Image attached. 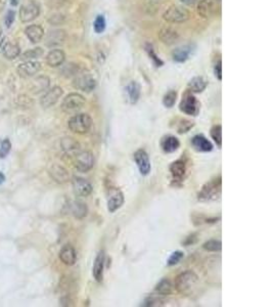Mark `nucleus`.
Listing matches in <instances>:
<instances>
[{"label": "nucleus", "instance_id": "obj_15", "mask_svg": "<svg viewBox=\"0 0 273 307\" xmlns=\"http://www.w3.org/2000/svg\"><path fill=\"white\" fill-rule=\"evenodd\" d=\"M170 172L172 175V178L174 182H181L184 180L188 168H186V163L184 160H177L173 162L170 167Z\"/></svg>", "mask_w": 273, "mask_h": 307}, {"label": "nucleus", "instance_id": "obj_18", "mask_svg": "<svg viewBox=\"0 0 273 307\" xmlns=\"http://www.w3.org/2000/svg\"><path fill=\"white\" fill-rule=\"evenodd\" d=\"M60 259L64 264L68 266H74L77 260V253L74 247L71 245H64L60 251Z\"/></svg>", "mask_w": 273, "mask_h": 307}, {"label": "nucleus", "instance_id": "obj_6", "mask_svg": "<svg viewBox=\"0 0 273 307\" xmlns=\"http://www.w3.org/2000/svg\"><path fill=\"white\" fill-rule=\"evenodd\" d=\"M179 108L182 113H184L190 116H198L200 112V102L188 90L184 96L179 104Z\"/></svg>", "mask_w": 273, "mask_h": 307}, {"label": "nucleus", "instance_id": "obj_21", "mask_svg": "<svg viewBox=\"0 0 273 307\" xmlns=\"http://www.w3.org/2000/svg\"><path fill=\"white\" fill-rule=\"evenodd\" d=\"M158 37L163 43H165V44L171 46V44H174V43L178 40L179 34L174 29L166 27V28H162L160 31H158Z\"/></svg>", "mask_w": 273, "mask_h": 307}, {"label": "nucleus", "instance_id": "obj_41", "mask_svg": "<svg viewBox=\"0 0 273 307\" xmlns=\"http://www.w3.org/2000/svg\"><path fill=\"white\" fill-rule=\"evenodd\" d=\"M42 54H43V50L41 48H34V50H30L26 52L25 54H22L20 58L25 60H31L40 58Z\"/></svg>", "mask_w": 273, "mask_h": 307}, {"label": "nucleus", "instance_id": "obj_4", "mask_svg": "<svg viewBox=\"0 0 273 307\" xmlns=\"http://www.w3.org/2000/svg\"><path fill=\"white\" fill-rule=\"evenodd\" d=\"M85 102V98L80 94H70L64 98L62 110L66 114H74L84 106Z\"/></svg>", "mask_w": 273, "mask_h": 307}, {"label": "nucleus", "instance_id": "obj_28", "mask_svg": "<svg viewBox=\"0 0 273 307\" xmlns=\"http://www.w3.org/2000/svg\"><path fill=\"white\" fill-rule=\"evenodd\" d=\"M126 94L128 96V100L130 104H134L138 102L140 98V86L136 81H131L127 86H126Z\"/></svg>", "mask_w": 273, "mask_h": 307}, {"label": "nucleus", "instance_id": "obj_39", "mask_svg": "<svg viewBox=\"0 0 273 307\" xmlns=\"http://www.w3.org/2000/svg\"><path fill=\"white\" fill-rule=\"evenodd\" d=\"M106 18L102 14H98L94 22V29L96 31V33H102L106 29Z\"/></svg>", "mask_w": 273, "mask_h": 307}, {"label": "nucleus", "instance_id": "obj_29", "mask_svg": "<svg viewBox=\"0 0 273 307\" xmlns=\"http://www.w3.org/2000/svg\"><path fill=\"white\" fill-rule=\"evenodd\" d=\"M25 33L32 43H38L44 36V30L39 25H31L26 28Z\"/></svg>", "mask_w": 273, "mask_h": 307}, {"label": "nucleus", "instance_id": "obj_24", "mask_svg": "<svg viewBox=\"0 0 273 307\" xmlns=\"http://www.w3.org/2000/svg\"><path fill=\"white\" fill-rule=\"evenodd\" d=\"M161 146H162V150L167 152V154H171V152H176L179 146H180V142L179 140L174 136H171V134H168V136H165L162 140H161Z\"/></svg>", "mask_w": 273, "mask_h": 307}, {"label": "nucleus", "instance_id": "obj_5", "mask_svg": "<svg viewBox=\"0 0 273 307\" xmlns=\"http://www.w3.org/2000/svg\"><path fill=\"white\" fill-rule=\"evenodd\" d=\"M163 18L168 23L180 24L184 23L190 18V12L179 6H171L163 14Z\"/></svg>", "mask_w": 273, "mask_h": 307}, {"label": "nucleus", "instance_id": "obj_9", "mask_svg": "<svg viewBox=\"0 0 273 307\" xmlns=\"http://www.w3.org/2000/svg\"><path fill=\"white\" fill-rule=\"evenodd\" d=\"M124 194L118 188H110L106 192V204L110 213L116 212L124 204Z\"/></svg>", "mask_w": 273, "mask_h": 307}, {"label": "nucleus", "instance_id": "obj_47", "mask_svg": "<svg viewBox=\"0 0 273 307\" xmlns=\"http://www.w3.org/2000/svg\"><path fill=\"white\" fill-rule=\"evenodd\" d=\"M196 242V234H192L190 236H188L186 238V240L184 242V244L186 245V246H190V245L194 244Z\"/></svg>", "mask_w": 273, "mask_h": 307}, {"label": "nucleus", "instance_id": "obj_16", "mask_svg": "<svg viewBox=\"0 0 273 307\" xmlns=\"http://www.w3.org/2000/svg\"><path fill=\"white\" fill-rule=\"evenodd\" d=\"M41 70V64L38 62L34 60H28L24 64H20V67L18 68V73L20 77L27 78V77H32L33 75L37 74Z\"/></svg>", "mask_w": 273, "mask_h": 307}, {"label": "nucleus", "instance_id": "obj_32", "mask_svg": "<svg viewBox=\"0 0 273 307\" xmlns=\"http://www.w3.org/2000/svg\"><path fill=\"white\" fill-rule=\"evenodd\" d=\"M154 290H156V293L158 295L168 296L172 293V290H173L172 282H170V280L164 278L156 284Z\"/></svg>", "mask_w": 273, "mask_h": 307}, {"label": "nucleus", "instance_id": "obj_30", "mask_svg": "<svg viewBox=\"0 0 273 307\" xmlns=\"http://www.w3.org/2000/svg\"><path fill=\"white\" fill-rule=\"evenodd\" d=\"M66 39V33L62 30H54L50 32L48 36V42L46 44L48 46H60L64 43Z\"/></svg>", "mask_w": 273, "mask_h": 307}, {"label": "nucleus", "instance_id": "obj_40", "mask_svg": "<svg viewBox=\"0 0 273 307\" xmlns=\"http://www.w3.org/2000/svg\"><path fill=\"white\" fill-rule=\"evenodd\" d=\"M177 100V92L175 90H169L163 98V104L166 108H172Z\"/></svg>", "mask_w": 273, "mask_h": 307}, {"label": "nucleus", "instance_id": "obj_44", "mask_svg": "<svg viewBox=\"0 0 273 307\" xmlns=\"http://www.w3.org/2000/svg\"><path fill=\"white\" fill-rule=\"evenodd\" d=\"M12 148V144L10 140H4L2 142V148H0V158H6L8 156V154L10 152Z\"/></svg>", "mask_w": 273, "mask_h": 307}, {"label": "nucleus", "instance_id": "obj_31", "mask_svg": "<svg viewBox=\"0 0 273 307\" xmlns=\"http://www.w3.org/2000/svg\"><path fill=\"white\" fill-rule=\"evenodd\" d=\"M190 52H192V46H180V48H177L176 50H173L172 58L177 62H184L188 58Z\"/></svg>", "mask_w": 273, "mask_h": 307}, {"label": "nucleus", "instance_id": "obj_10", "mask_svg": "<svg viewBox=\"0 0 273 307\" xmlns=\"http://www.w3.org/2000/svg\"><path fill=\"white\" fill-rule=\"evenodd\" d=\"M133 158L142 176H146V175H148L152 170V165H150V160L148 152L142 148L134 152Z\"/></svg>", "mask_w": 273, "mask_h": 307}, {"label": "nucleus", "instance_id": "obj_14", "mask_svg": "<svg viewBox=\"0 0 273 307\" xmlns=\"http://www.w3.org/2000/svg\"><path fill=\"white\" fill-rule=\"evenodd\" d=\"M72 184L74 192L78 196H88L94 190L92 184L82 178H74Z\"/></svg>", "mask_w": 273, "mask_h": 307}, {"label": "nucleus", "instance_id": "obj_34", "mask_svg": "<svg viewBox=\"0 0 273 307\" xmlns=\"http://www.w3.org/2000/svg\"><path fill=\"white\" fill-rule=\"evenodd\" d=\"M192 222L194 226H202L204 224H215L219 218L217 217H208L204 214H194L192 217Z\"/></svg>", "mask_w": 273, "mask_h": 307}, {"label": "nucleus", "instance_id": "obj_33", "mask_svg": "<svg viewBox=\"0 0 273 307\" xmlns=\"http://www.w3.org/2000/svg\"><path fill=\"white\" fill-rule=\"evenodd\" d=\"M50 79L48 77L45 76H41V77H38L35 81H34V84H33V90L34 94H39V92H42L44 90H46L48 87H50Z\"/></svg>", "mask_w": 273, "mask_h": 307}, {"label": "nucleus", "instance_id": "obj_35", "mask_svg": "<svg viewBox=\"0 0 273 307\" xmlns=\"http://www.w3.org/2000/svg\"><path fill=\"white\" fill-rule=\"evenodd\" d=\"M163 297L164 296L158 295L156 293L152 294V295H150L148 297L146 298V300H144L142 305L146 306V307H150V306H161L164 303Z\"/></svg>", "mask_w": 273, "mask_h": 307}, {"label": "nucleus", "instance_id": "obj_46", "mask_svg": "<svg viewBox=\"0 0 273 307\" xmlns=\"http://www.w3.org/2000/svg\"><path fill=\"white\" fill-rule=\"evenodd\" d=\"M215 76L218 78V80H222V62L221 60H219L216 64H215Z\"/></svg>", "mask_w": 273, "mask_h": 307}, {"label": "nucleus", "instance_id": "obj_12", "mask_svg": "<svg viewBox=\"0 0 273 307\" xmlns=\"http://www.w3.org/2000/svg\"><path fill=\"white\" fill-rule=\"evenodd\" d=\"M40 14V8L35 2H29L20 8V18L24 23L35 20Z\"/></svg>", "mask_w": 273, "mask_h": 307}, {"label": "nucleus", "instance_id": "obj_13", "mask_svg": "<svg viewBox=\"0 0 273 307\" xmlns=\"http://www.w3.org/2000/svg\"><path fill=\"white\" fill-rule=\"evenodd\" d=\"M64 94V90L62 87L60 86H54V88L50 90L46 94H45L41 100H40V104L44 108H48L52 106H54L58 100L62 98Z\"/></svg>", "mask_w": 273, "mask_h": 307}, {"label": "nucleus", "instance_id": "obj_37", "mask_svg": "<svg viewBox=\"0 0 273 307\" xmlns=\"http://www.w3.org/2000/svg\"><path fill=\"white\" fill-rule=\"evenodd\" d=\"M211 138L215 142V144L221 148L222 146V126L221 125H215L211 129Z\"/></svg>", "mask_w": 273, "mask_h": 307}, {"label": "nucleus", "instance_id": "obj_38", "mask_svg": "<svg viewBox=\"0 0 273 307\" xmlns=\"http://www.w3.org/2000/svg\"><path fill=\"white\" fill-rule=\"evenodd\" d=\"M202 248L209 252H218L222 248V243L219 240H209L206 243H204Z\"/></svg>", "mask_w": 273, "mask_h": 307}, {"label": "nucleus", "instance_id": "obj_22", "mask_svg": "<svg viewBox=\"0 0 273 307\" xmlns=\"http://www.w3.org/2000/svg\"><path fill=\"white\" fill-rule=\"evenodd\" d=\"M208 84L209 82L206 78L202 76H196L188 82V90L192 94H200L207 88Z\"/></svg>", "mask_w": 273, "mask_h": 307}, {"label": "nucleus", "instance_id": "obj_17", "mask_svg": "<svg viewBox=\"0 0 273 307\" xmlns=\"http://www.w3.org/2000/svg\"><path fill=\"white\" fill-rule=\"evenodd\" d=\"M104 261H106V254L104 250H100L94 260V264L92 268V274L94 280L98 282H102L104 280Z\"/></svg>", "mask_w": 273, "mask_h": 307}, {"label": "nucleus", "instance_id": "obj_23", "mask_svg": "<svg viewBox=\"0 0 273 307\" xmlns=\"http://www.w3.org/2000/svg\"><path fill=\"white\" fill-rule=\"evenodd\" d=\"M0 52H2V54L6 58L14 60V58H16L20 54V50L18 46L14 44V43L8 42V41H2V44H0Z\"/></svg>", "mask_w": 273, "mask_h": 307}, {"label": "nucleus", "instance_id": "obj_26", "mask_svg": "<svg viewBox=\"0 0 273 307\" xmlns=\"http://www.w3.org/2000/svg\"><path fill=\"white\" fill-rule=\"evenodd\" d=\"M64 60H66V54L62 50H54L48 54L46 62L50 67L56 68L62 66Z\"/></svg>", "mask_w": 273, "mask_h": 307}, {"label": "nucleus", "instance_id": "obj_20", "mask_svg": "<svg viewBox=\"0 0 273 307\" xmlns=\"http://www.w3.org/2000/svg\"><path fill=\"white\" fill-rule=\"evenodd\" d=\"M192 146H194V148L198 152H211L213 150V144L212 142L202 134H198L194 136L192 140Z\"/></svg>", "mask_w": 273, "mask_h": 307}, {"label": "nucleus", "instance_id": "obj_53", "mask_svg": "<svg viewBox=\"0 0 273 307\" xmlns=\"http://www.w3.org/2000/svg\"><path fill=\"white\" fill-rule=\"evenodd\" d=\"M217 2H220V0H217Z\"/></svg>", "mask_w": 273, "mask_h": 307}, {"label": "nucleus", "instance_id": "obj_8", "mask_svg": "<svg viewBox=\"0 0 273 307\" xmlns=\"http://www.w3.org/2000/svg\"><path fill=\"white\" fill-rule=\"evenodd\" d=\"M96 164L94 155L91 152H79L75 156L74 165L76 169L80 172H88L92 169Z\"/></svg>", "mask_w": 273, "mask_h": 307}, {"label": "nucleus", "instance_id": "obj_43", "mask_svg": "<svg viewBox=\"0 0 273 307\" xmlns=\"http://www.w3.org/2000/svg\"><path fill=\"white\" fill-rule=\"evenodd\" d=\"M184 257V252H181V251H175V252H173L171 255H170V257L168 258V260H167V266H176L177 263H179L180 261H181V259Z\"/></svg>", "mask_w": 273, "mask_h": 307}, {"label": "nucleus", "instance_id": "obj_51", "mask_svg": "<svg viewBox=\"0 0 273 307\" xmlns=\"http://www.w3.org/2000/svg\"><path fill=\"white\" fill-rule=\"evenodd\" d=\"M0 2H4V0H0ZM4 4H0V12H2V8H4Z\"/></svg>", "mask_w": 273, "mask_h": 307}, {"label": "nucleus", "instance_id": "obj_52", "mask_svg": "<svg viewBox=\"0 0 273 307\" xmlns=\"http://www.w3.org/2000/svg\"><path fill=\"white\" fill-rule=\"evenodd\" d=\"M0 36H2V29H0Z\"/></svg>", "mask_w": 273, "mask_h": 307}, {"label": "nucleus", "instance_id": "obj_49", "mask_svg": "<svg viewBox=\"0 0 273 307\" xmlns=\"http://www.w3.org/2000/svg\"><path fill=\"white\" fill-rule=\"evenodd\" d=\"M4 180H6V176L4 175V173L0 172V184H2Z\"/></svg>", "mask_w": 273, "mask_h": 307}, {"label": "nucleus", "instance_id": "obj_2", "mask_svg": "<svg viewBox=\"0 0 273 307\" xmlns=\"http://www.w3.org/2000/svg\"><path fill=\"white\" fill-rule=\"evenodd\" d=\"M94 125V121L88 114L80 113L76 114L68 122L69 129L74 134H88L91 127Z\"/></svg>", "mask_w": 273, "mask_h": 307}, {"label": "nucleus", "instance_id": "obj_42", "mask_svg": "<svg viewBox=\"0 0 273 307\" xmlns=\"http://www.w3.org/2000/svg\"><path fill=\"white\" fill-rule=\"evenodd\" d=\"M146 50L150 58H152V62L156 66V67H162L163 64H164L163 60L156 56V54L154 52V48H152V46L150 44H146Z\"/></svg>", "mask_w": 273, "mask_h": 307}, {"label": "nucleus", "instance_id": "obj_3", "mask_svg": "<svg viewBox=\"0 0 273 307\" xmlns=\"http://www.w3.org/2000/svg\"><path fill=\"white\" fill-rule=\"evenodd\" d=\"M222 180L221 176L210 180L209 182L204 184L198 194V199L200 201H212L218 199L221 194Z\"/></svg>", "mask_w": 273, "mask_h": 307}, {"label": "nucleus", "instance_id": "obj_27", "mask_svg": "<svg viewBox=\"0 0 273 307\" xmlns=\"http://www.w3.org/2000/svg\"><path fill=\"white\" fill-rule=\"evenodd\" d=\"M69 211L74 217H76L78 219H82V218L87 216L88 207L83 202L73 201V202H70V204H69Z\"/></svg>", "mask_w": 273, "mask_h": 307}, {"label": "nucleus", "instance_id": "obj_1", "mask_svg": "<svg viewBox=\"0 0 273 307\" xmlns=\"http://www.w3.org/2000/svg\"><path fill=\"white\" fill-rule=\"evenodd\" d=\"M198 284V276L192 270H186L178 274L174 282L176 291L182 295H192L196 289Z\"/></svg>", "mask_w": 273, "mask_h": 307}, {"label": "nucleus", "instance_id": "obj_25", "mask_svg": "<svg viewBox=\"0 0 273 307\" xmlns=\"http://www.w3.org/2000/svg\"><path fill=\"white\" fill-rule=\"evenodd\" d=\"M60 146H62V148L64 150V152L70 156L75 157L77 154L80 152V144L72 138H62Z\"/></svg>", "mask_w": 273, "mask_h": 307}, {"label": "nucleus", "instance_id": "obj_45", "mask_svg": "<svg viewBox=\"0 0 273 307\" xmlns=\"http://www.w3.org/2000/svg\"><path fill=\"white\" fill-rule=\"evenodd\" d=\"M14 16H16L14 12L10 10V12H8L6 18V27H8V28H10V27L12 25L14 20Z\"/></svg>", "mask_w": 273, "mask_h": 307}, {"label": "nucleus", "instance_id": "obj_7", "mask_svg": "<svg viewBox=\"0 0 273 307\" xmlns=\"http://www.w3.org/2000/svg\"><path fill=\"white\" fill-rule=\"evenodd\" d=\"M73 86L79 90L89 94L96 90V80L89 73H86V72L78 73L76 74L73 80Z\"/></svg>", "mask_w": 273, "mask_h": 307}, {"label": "nucleus", "instance_id": "obj_48", "mask_svg": "<svg viewBox=\"0 0 273 307\" xmlns=\"http://www.w3.org/2000/svg\"><path fill=\"white\" fill-rule=\"evenodd\" d=\"M180 2H182V4H186V6H192V4H194L196 0H180Z\"/></svg>", "mask_w": 273, "mask_h": 307}, {"label": "nucleus", "instance_id": "obj_19", "mask_svg": "<svg viewBox=\"0 0 273 307\" xmlns=\"http://www.w3.org/2000/svg\"><path fill=\"white\" fill-rule=\"evenodd\" d=\"M50 175L52 178L58 184H64L70 178V174L66 168L60 165L54 164L50 169Z\"/></svg>", "mask_w": 273, "mask_h": 307}, {"label": "nucleus", "instance_id": "obj_11", "mask_svg": "<svg viewBox=\"0 0 273 307\" xmlns=\"http://www.w3.org/2000/svg\"><path fill=\"white\" fill-rule=\"evenodd\" d=\"M217 0H202L198 4V12L204 18H211L219 12Z\"/></svg>", "mask_w": 273, "mask_h": 307}, {"label": "nucleus", "instance_id": "obj_36", "mask_svg": "<svg viewBox=\"0 0 273 307\" xmlns=\"http://www.w3.org/2000/svg\"><path fill=\"white\" fill-rule=\"evenodd\" d=\"M194 126V122L188 119H180L177 124V132L179 134H184L188 132V131Z\"/></svg>", "mask_w": 273, "mask_h": 307}, {"label": "nucleus", "instance_id": "obj_50", "mask_svg": "<svg viewBox=\"0 0 273 307\" xmlns=\"http://www.w3.org/2000/svg\"><path fill=\"white\" fill-rule=\"evenodd\" d=\"M10 4H12L14 6H18V0H10Z\"/></svg>", "mask_w": 273, "mask_h": 307}]
</instances>
